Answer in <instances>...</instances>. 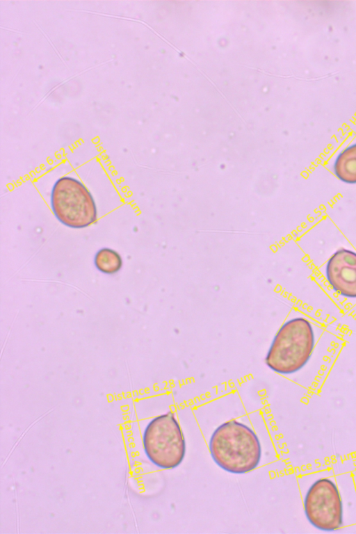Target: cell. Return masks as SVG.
<instances>
[{
	"label": "cell",
	"mask_w": 356,
	"mask_h": 534,
	"mask_svg": "<svg viewBox=\"0 0 356 534\" xmlns=\"http://www.w3.org/2000/svg\"><path fill=\"white\" fill-rule=\"evenodd\" d=\"M209 448L214 462L231 474H242L257 467L261 457L259 437L236 420L225 422L212 433Z\"/></svg>",
	"instance_id": "1"
},
{
	"label": "cell",
	"mask_w": 356,
	"mask_h": 534,
	"mask_svg": "<svg viewBox=\"0 0 356 534\" xmlns=\"http://www.w3.org/2000/svg\"><path fill=\"white\" fill-rule=\"evenodd\" d=\"M310 322L297 317L286 321L275 335L265 357L266 366L275 373L289 375L304 367L314 347Z\"/></svg>",
	"instance_id": "2"
},
{
	"label": "cell",
	"mask_w": 356,
	"mask_h": 534,
	"mask_svg": "<svg viewBox=\"0 0 356 534\" xmlns=\"http://www.w3.org/2000/svg\"><path fill=\"white\" fill-rule=\"evenodd\" d=\"M144 452L149 460L163 469L177 467L186 455V442L175 414L169 411L153 418L143 434Z\"/></svg>",
	"instance_id": "3"
},
{
	"label": "cell",
	"mask_w": 356,
	"mask_h": 534,
	"mask_svg": "<svg viewBox=\"0 0 356 534\" xmlns=\"http://www.w3.org/2000/svg\"><path fill=\"white\" fill-rule=\"evenodd\" d=\"M50 200L54 215L68 227L83 229L97 221V207L91 193L74 177L58 179L52 187Z\"/></svg>",
	"instance_id": "4"
},
{
	"label": "cell",
	"mask_w": 356,
	"mask_h": 534,
	"mask_svg": "<svg viewBox=\"0 0 356 534\" xmlns=\"http://www.w3.org/2000/svg\"><path fill=\"white\" fill-rule=\"evenodd\" d=\"M304 510L307 520L317 529L332 531L343 524L340 493L329 478H319L310 486L305 496Z\"/></svg>",
	"instance_id": "5"
},
{
	"label": "cell",
	"mask_w": 356,
	"mask_h": 534,
	"mask_svg": "<svg viewBox=\"0 0 356 534\" xmlns=\"http://www.w3.org/2000/svg\"><path fill=\"white\" fill-rule=\"evenodd\" d=\"M327 280L339 295L356 298V252L341 248L327 260L325 268Z\"/></svg>",
	"instance_id": "6"
},
{
	"label": "cell",
	"mask_w": 356,
	"mask_h": 534,
	"mask_svg": "<svg viewBox=\"0 0 356 534\" xmlns=\"http://www.w3.org/2000/svg\"><path fill=\"white\" fill-rule=\"evenodd\" d=\"M333 170L341 181L356 184V143L349 145L338 154L333 164Z\"/></svg>",
	"instance_id": "7"
},
{
	"label": "cell",
	"mask_w": 356,
	"mask_h": 534,
	"mask_svg": "<svg viewBox=\"0 0 356 534\" xmlns=\"http://www.w3.org/2000/svg\"><path fill=\"white\" fill-rule=\"evenodd\" d=\"M96 268L102 273L112 275L118 273L122 266V259L115 250L104 248L99 250L94 257Z\"/></svg>",
	"instance_id": "8"
}]
</instances>
